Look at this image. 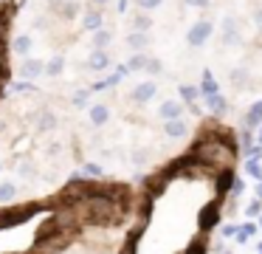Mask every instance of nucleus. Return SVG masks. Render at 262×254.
Segmentation results:
<instances>
[{
	"instance_id": "13",
	"label": "nucleus",
	"mask_w": 262,
	"mask_h": 254,
	"mask_svg": "<svg viewBox=\"0 0 262 254\" xmlns=\"http://www.w3.org/2000/svg\"><path fill=\"white\" fill-rule=\"evenodd\" d=\"M62 71H65V56H51V60L42 65V73H48V76H59Z\"/></svg>"
},
{
	"instance_id": "27",
	"label": "nucleus",
	"mask_w": 262,
	"mask_h": 254,
	"mask_svg": "<svg viewBox=\"0 0 262 254\" xmlns=\"http://www.w3.org/2000/svg\"><path fill=\"white\" fill-rule=\"evenodd\" d=\"M147 71H149V73H158V71H161V62L149 56V60H147Z\"/></svg>"
},
{
	"instance_id": "11",
	"label": "nucleus",
	"mask_w": 262,
	"mask_h": 254,
	"mask_svg": "<svg viewBox=\"0 0 262 254\" xmlns=\"http://www.w3.org/2000/svg\"><path fill=\"white\" fill-rule=\"evenodd\" d=\"M91 122L96 124V127H104V124L110 122V107L107 105H91Z\"/></svg>"
},
{
	"instance_id": "4",
	"label": "nucleus",
	"mask_w": 262,
	"mask_h": 254,
	"mask_svg": "<svg viewBox=\"0 0 262 254\" xmlns=\"http://www.w3.org/2000/svg\"><path fill=\"white\" fill-rule=\"evenodd\" d=\"M57 124H59V119H57V113H51V110H40L34 116L37 133H51V130H57Z\"/></svg>"
},
{
	"instance_id": "24",
	"label": "nucleus",
	"mask_w": 262,
	"mask_h": 254,
	"mask_svg": "<svg viewBox=\"0 0 262 254\" xmlns=\"http://www.w3.org/2000/svg\"><path fill=\"white\" fill-rule=\"evenodd\" d=\"M203 90H206L209 96H214L217 85H214V76H211V73H206V76H203Z\"/></svg>"
},
{
	"instance_id": "33",
	"label": "nucleus",
	"mask_w": 262,
	"mask_h": 254,
	"mask_svg": "<svg viewBox=\"0 0 262 254\" xmlns=\"http://www.w3.org/2000/svg\"><path fill=\"white\" fill-rule=\"evenodd\" d=\"M91 3H93V6H99V9H102V6H107L110 0H91Z\"/></svg>"
},
{
	"instance_id": "22",
	"label": "nucleus",
	"mask_w": 262,
	"mask_h": 254,
	"mask_svg": "<svg viewBox=\"0 0 262 254\" xmlns=\"http://www.w3.org/2000/svg\"><path fill=\"white\" fill-rule=\"evenodd\" d=\"M88 99H91V90H79V93H74V107H88Z\"/></svg>"
},
{
	"instance_id": "14",
	"label": "nucleus",
	"mask_w": 262,
	"mask_h": 254,
	"mask_svg": "<svg viewBox=\"0 0 262 254\" xmlns=\"http://www.w3.org/2000/svg\"><path fill=\"white\" fill-rule=\"evenodd\" d=\"M14 54H20V56H26L31 51V34H17V37H14Z\"/></svg>"
},
{
	"instance_id": "26",
	"label": "nucleus",
	"mask_w": 262,
	"mask_h": 254,
	"mask_svg": "<svg viewBox=\"0 0 262 254\" xmlns=\"http://www.w3.org/2000/svg\"><path fill=\"white\" fill-rule=\"evenodd\" d=\"M138 6H141L144 11H152V9H158L161 3H164V0H136Z\"/></svg>"
},
{
	"instance_id": "28",
	"label": "nucleus",
	"mask_w": 262,
	"mask_h": 254,
	"mask_svg": "<svg viewBox=\"0 0 262 254\" xmlns=\"http://www.w3.org/2000/svg\"><path fill=\"white\" fill-rule=\"evenodd\" d=\"M181 93H183V99H194V96H198V88H181Z\"/></svg>"
},
{
	"instance_id": "29",
	"label": "nucleus",
	"mask_w": 262,
	"mask_h": 254,
	"mask_svg": "<svg viewBox=\"0 0 262 254\" xmlns=\"http://www.w3.org/2000/svg\"><path fill=\"white\" fill-rule=\"evenodd\" d=\"M133 161H136V164H144V161H147V152L136 150V152H133Z\"/></svg>"
},
{
	"instance_id": "20",
	"label": "nucleus",
	"mask_w": 262,
	"mask_h": 254,
	"mask_svg": "<svg viewBox=\"0 0 262 254\" xmlns=\"http://www.w3.org/2000/svg\"><path fill=\"white\" fill-rule=\"evenodd\" d=\"M82 172L88 175V178H102V164H93V161H88V164H82Z\"/></svg>"
},
{
	"instance_id": "25",
	"label": "nucleus",
	"mask_w": 262,
	"mask_h": 254,
	"mask_svg": "<svg viewBox=\"0 0 262 254\" xmlns=\"http://www.w3.org/2000/svg\"><path fill=\"white\" fill-rule=\"evenodd\" d=\"M211 110H214V113H223V110H226V99H223V96H211Z\"/></svg>"
},
{
	"instance_id": "1",
	"label": "nucleus",
	"mask_w": 262,
	"mask_h": 254,
	"mask_svg": "<svg viewBox=\"0 0 262 254\" xmlns=\"http://www.w3.org/2000/svg\"><path fill=\"white\" fill-rule=\"evenodd\" d=\"M194 158L200 164H206L209 169H223V167L228 169L234 164V150L231 144H226L220 139H206L194 147Z\"/></svg>"
},
{
	"instance_id": "17",
	"label": "nucleus",
	"mask_w": 262,
	"mask_h": 254,
	"mask_svg": "<svg viewBox=\"0 0 262 254\" xmlns=\"http://www.w3.org/2000/svg\"><path fill=\"white\" fill-rule=\"evenodd\" d=\"M14 195H17V184H12V181H3V184H0V203L14 201Z\"/></svg>"
},
{
	"instance_id": "30",
	"label": "nucleus",
	"mask_w": 262,
	"mask_h": 254,
	"mask_svg": "<svg viewBox=\"0 0 262 254\" xmlns=\"http://www.w3.org/2000/svg\"><path fill=\"white\" fill-rule=\"evenodd\" d=\"M62 3H65V0H48V6H51V9H54V14H57V11L62 9Z\"/></svg>"
},
{
	"instance_id": "7",
	"label": "nucleus",
	"mask_w": 262,
	"mask_h": 254,
	"mask_svg": "<svg viewBox=\"0 0 262 254\" xmlns=\"http://www.w3.org/2000/svg\"><path fill=\"white\" fill-rule=\"evenodd\" d=\"M158 113H161V119H164V122H172V119H181L183 105H181V102H175V99H166L164 105L158 107Z\"/></svg>"
},
{
	"instance_id": "23",
	"label": "nucleus",
	"mask_w": 262,
	"mask_h": 254,
	"mask_svg": "<svg viewBox=\"0 0 262 254\" xmlns=\"http://www.w3.org/2000/svg\"><path fill=\"white\" fill-rule=\"evenodd\" d=\"M245 79H248V73H245V68H237V71L231 73V82L237 85V88H243V85H245Z\"/></svg>"
},
{
	"instance_id": "3",
	"label": "nucleus",
	"mask_w": 262,
	"mask_h": 254,
	"mask_svg": "<svg viewBox=\"0 0 262 254\" xmlns=\"http://www.w3.org/2000/svg\"><path fill=\"white\" fill-rule=\"evenodd\" d=\"M158 93V85L152 82V79H147V82H138L136 88H133V102L136 105H147L152 96Z\"/></svg>"
},
{
	"instance_id": "8",
	"label": "nucleus",
	"mask_w": 262,
	"mask_h": 254,
	"mask_svg": "<svg viewBox=\"0 0 262 254\" xmlns=\"http://www.w3.org/2000/svg\"><path fill=\"white\" fill-rule=\"evenodd\" d=\"M42 65H46L42 60H34V56H29V60L20 65V73H23V79H37V76L42 73Z\"/></svg>"
},
{
	"instance_id": "32",
	"label": "nucleus",
	"mask_w": 262,
	"mask_h": 254,
	"mask_svg": "<svg viewBox=\"0 0 262 254\" xmlns=\"http://www.w3.org/2000/svg\"><path fill=\"white\" fill-rule=\"evenodd\" d=\"M254 20H256V26H262V9H256V14H254Z\"/></svg>"
},
{
	"instance_id": "19",
	"label": "nucleus",
	"mask_w": 262,
	"mask_h": 254,
	"mask_svg": "<svg viewBox=\"0 0 262 254\" xmlns=\"http://www.w3.org/2000/svg\"><path fill=\"white\" fill-rule=\"evenodd\" d=\"M147 60L149 56H144V54H136V56H130V62H127V71H141V68H147Z\"/></svg>"
},
{
	"instance_id": "2",
	"label": "nucleus",
	"mask_w": 262,
	"mask_h": 254,
	"mask_svg": "<svg viewBox=\"0 0 262 254\" xmlns=\"http://www.w3.org/2000/svg\"><path fill=\"white\" fill-rule=\"evenodd\" d=\"M211 37V23L209 20H200V23H194L192 28H189V34H186V40H189V45H203L206 40Z\"/></svg>"
},
{
	"instance_id": "31",
	"label": "nucleus",
	"mask_w": 262,
	"mask_h": 254,
	"mask_svg": "<svg viewBox=\"0 0 262 254\" xmlns=\"http://www.w3.org/2000/svg\"><path fill=\"white\" fill-rule=\"evenodd\" d=\"M189 6H200V9H203V6H209V0H186Z\"/></svg>"
},
{
	"instance_id": "18",
	"label": "nucleus",
	"mask_w": 262,
	"mask_h": 254,
	"mask_svg": "<svg viewBox=\"0 0 262 254\" xmlns=\"http://www.w3.org/2000/svg\"><path fill=\"white\" fill-rule=\"evenodd\" d=\"M133 26H136V31L147 34L149 28H152V17H149V14H136V20H133Z\"/></svg>"
},
{
	"instance_id": "16",
	"label": "nucleus",
	"mask_w": 262,
	"mask_h": 254,
	"mask_svg": "<svg viewBox=\"0 0 262 254\" xmlns=\"http://www.w3.org/2000/svg\"><path fill=\"white\" fill-rule=\"evenodd\" d=\"M57 14L62 17V20H74V17L79 14V3H76V0H65V3H62V9H59Z\"/></svg>"
},
{
	"instance_id": "5",
	"label": "nucleus",
	"mask_w": 262,
	"mask_h": 254,
	"mask_svg": "<svg viewBox=\"0 0 262 254\" xmlns=\"http://www.w3.org/2000/svg\"><path fill=\"white\" fill-rule=\"evenodd\" d=\"M223 45H237L239 43V28H237V20L234 17H226L223 20Z\"/></svg>"
},
{
	"instance_id": "35",
	"label": "nucleus",
	"mask_w": 262,
	"mask_h": 254,
	"mask_svg": "<svg viewBox=\"0 0 262 254\" xmlns=\"http://www.w3.org/2000/svg\"><path fill=\"white\" fill-rule=\"evenodd\" d=\"M0 169H3V164H0Z\"/></svg>"
},
{
	"instance_id": "10",
	"label": "nucleus",
	"mask_w": 262,
	"mask_h": 254,
	"mask_svg": "<svg viewBox=\"0 0 262 254\" xmlns=\"http://www.w3.org/2000/svg\"><path fill=\"white\" fill-rule=\"evenodd\" d=\"M164 133L169 135V139H183V135L189 133V124L183 122V119H172V122L164 124Z\"/></svg>"
},
{
	"instance_id": "15",
	"label": "nucleus",
	"mask_w": 262,
	"mask_h": 254,
	"mask_svg": "<svg viewBox=\"0 0 262 254\" xmlns=\"http://www.w3.org/2000/svg\"><path fill=\"white\" fill-rule=\"evenodd\" d=\"M127 45H130L133 51H144L149 45V37H147V34H141V31H133L130 37H127Z\"/></svg>"
},
{
	"instance_id": "34",
	"label": "nucleus",
	"mask_w": 262,
	"mask_h": 254,
	"mask_svg": "<svg viewBox=\"0 0 262 254\" xmlns=\"http://www.w3.org/2000/svg\"><path fill=\"white\" fill-rule=\"evenodd\" d=\"M259 195H262V186H259Z\"/></svg>"
},
{
	"instance_id": "12",
	"label": "nucleus",
	"mask_w": 262,
	"mask_h": 254,
	"mask_svg": "<svg viewBox=\"0 0 262 254\" xmlns=\"http://www.w3.org/2000/svg\"><path fill=\"white\" fill-rule=\"evenodd\" d=\"M110 43H113V34H110L107 28H99V31H93V51H104Z\"/></svg>"
},
{
	"instance_id": "6",
	"label": "nucleus",
	"mask_w": 262,
	"mask_h": 254,
	"mask_svg": "<svg viewBox=\"0 0 262 254\" xmlns=\"http://www.w3.org/2000/svg\"><path fill=\"white\" fill-rule=\"evenodd\" d=\"M102 23H104V14L99 9H88L85 14H82V28H85V31H99Z\"/></svg>"
},
{
	"instance_id": "9",
	"label": "nucleus",
	"mask_w": 262,
	"mask_h": 254,
	"mask_svg": "<svg viewBox=\"0 0 262 254\" xmlns=\"http://www.w3.org/2000/svg\"><path fill=\"white\" fill-rule=\"evenodd\" d=\"M88 68H91V71H107L110 68L107 51H91V56H88Z\"/></svg>"
},
{
	"instance_id": "21",
	"label": "nucleus",
	"mask_w": 262,
	"mask_h": 254,
	"mask_svg": "<svg viewBox=\"0 0 262 254\" xmlns=\"http://www.w3.org/2000/svg\"><path fill=\"white\" fill-rule=\"evenodd\" d=\"M20 175H23V178H34V175H37V164L34 161H20Z\"/></svg>"
}]
</instances>
